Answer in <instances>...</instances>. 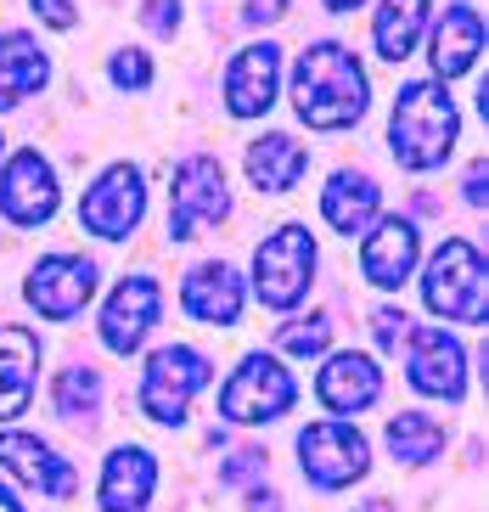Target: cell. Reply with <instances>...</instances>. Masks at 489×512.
<instances>
[{
    "instance_id": "6da1fadb",
    "label": "cell",
    "mask_w": 489,
    "mask_h": 512,
    "mask_svg": "<svg viewBox=\"0 0 489 512\" xmlns=\"http://www.w3.org/2000/svg\"><path fill=\"white\" fill-rule=\"evenodd\" d=\"M366 74H360V62L349 46L338 40H321L298 57L293 68V107L298 119L315 124V130H343V124H355L366 113Z\"/></svg>"
},
{
    "instance_id": "7a4b0ae2",
    "label": "cell",
    "mask_w": 489,
    "mask_h": 512,
    "mask_svg": "<svg viewBox=\"0 0 489 512\" xmlns=\"http://www.w3.org/2000/svg\"><path fill=\"white\" fill-rule=\"evenodd\" d=\"M388 147L405 169H439L456 147V102L439 79H411L388 119Z\"/></svg>"
},
{
    "instance_id": "3957f363",
    "label": "cell",
    "mask_w": 489,
    "mask_h": 512,
    "mask_svg": "<svg viewBox=\"0 0 489 512\" xmlns=\"http://www.w3.org/2000/svg\"><path fill=\"white\" fill-rule=\"evenodd\" d=\"M422 299H428L433 316L484 327V254H478L467 237H450L445 248L428 259Z\"/></svg>"
},
{
    "instance_id": "277c9868",
    "label": "cell",
    "mask_w": 489,
    "mask_h": 512,
    "mask_svg": "<svg viewBox=\"0 0 489 512\" xmlns=\"http://www.w3.org/2000/svg\"><path fill=\"white\" fill-rule=\"evenodd\" d=\"M310 271H315V237L304 226L270 231V237L259 242V254H253V287H259V299H265L270 310H287V304L304 299L310 282H315Z\"/></svg>"
},
{
    "instance_id": "5b68a950",
    "label": "cell",
    "mask_w": 489,
    "mask_h": 512,
    "mask_svg": "<svg viewBox=\"0 0 489 512\" xmlns=\"http://www.w3.org/2000/svg\"><path fill=\"white\" fill-rule=\"evenodd\" d=\"M208 372L214 366L197 355V349H186V344H169V349H158L147 361V377H141V411H147L152 422H186V406H192V394L208 383Z\"/></svg>"
},
{
    "instance_id": "8992f818",
    "label": "cell",
    "mask_w": 489,
    "mask_h": 512,
    "mask_svg": "<svg viewBox=\"0 0 489 512\" xmlns=\"http://www.w3.org/2000/svg\"><path fill=\"white\" fill-rule=\"evenodd\" d=\"M231 214V192H225V175L214 158H186L175 169V192H169V237L192 242L203 226Z\"/></svg>"
},
{
    "instance_id": "52a82bcc",
    "label": "cell",
    "mask_w": 489,
    "mask_h": 512,
    "mask_svg": "<svg viewBox=\"0 0 489 512\" xmlns=\"http://www.w3.org/2000/svg\"><path fill=\"white\" fill-rule=\"evenodd\" d=\"M298 462H304L310 484H321V490H343V484L366 479L371 451H366V439H360L349 422H310V428L298 434Z\"/></svg>"
},
{
    "instance_id": "ba28073f",
    "label": "cell",
    "mask_w": 489,
    "mask_h": 512,
    "mask_svg": "<svg viewBox=\"0 0 489 512\" xmlns=\"http://www.w3.org/2000/svg\"><path fill=\"white\" fill-rule=\"evenodd\" d=\"M287 406H293V377H287L282 361H270V355H248L231 372V383L220 389L225 422H276Z\"/></svg>"
},
{
    "instance_id": "9c48e42d",
    "label": "cell",
    "mask_w": 489,
    "mask_h": 512,
    "mask_svg": "<svg viewBox=\"0 0 489 512\" xmlns=\"http://www.w3.org/2000/svg\"><path fill=\"white\" fill-rule=\"evenodd\" d=\"M141 209H147L141 169H135V164H113V169H102V181L85 192L79 220H85V231H96V237H130L135 220H141Z\"/></svg>"
},
{
    "instance_id": "30bf717a",
    "label": "cell",
    "mask_w": 489,
    "mask_h": 512,
    "mask_svg": "<svg viewBox=\"0 0 489 512\" xmlns=\"http://www.w3.org/2000/svg\"><path fill=\"white\" fill-rule=\"evenodd\" d=\"M96 293V265L79 254H51L29 271V304L45 321H68L79 316Z\"/></svg>"
},
{
    "instance_id": "8fae6325",
    "label": "cell",
    "mask_w": 489,
    "mask_h": 512,
    "mask_svg": "<svg viewBox=\"0 0 489 512\" xmlns=\"http://www.w3.org/2000/svg\"><path fill=\"white\" fill-rule=\"evenodd\" d=\"M0 214L12 226H45L57 214V175L34 147H23L0 175Z\"/></svg>"
},
{
    "instance_id": "7c38bea8",
    "label": "cell",
    "mask_w": 489,
    "mask_h": 512,
    "mask_svg": "<svg viewBox=\"0 0 489 512\" xmlns=\"http://www.w3.org/2000/svg\"><path fill=\"white\" fill-rule=\"evenodd\" d=\"M158 282L152 276H124L119 287H113V299H107L102 310V344L113 349V355H135L141 349V338L152 332V321H158Z\"/></svg>"
},
{
    "instance_id": "4fadbf2b",
    "label": "cell",
    "mask_w": 489,
    "mask_h": 512,
    "mask_svg": "<svg viewBox=\"0 0 489 512\" xmlns=\"http://www.w3.org/2000/svg\"><path fill=\"white\" fill-rule=\"evenodd\" d=\"M411 389L433 394V400H461L467 394V355L450 332L416 327L411 332Z\"/></svg>"
},
{
    "instance_id": "5bb4252c",
    "label": "cell",
    "mask_w": 489,
    "mask_h": 512,
    "mask_svg": "<svg viewBox=\"0 0 489 512\" xmlns=\"http://www.w3.org/2000/svg\"><path fill=\"white\" fill-rule=\"evenodd\" d=\"M276 74H282V51L276 46H248L237 51V62H231V74H225V107L237 113V119H259V113H270V102H276Z\"/></svg>"
},
{
    "instance_id": "9a60e30c",
    "label": "cell",
    "mask_w": 489,
    "mask_h": 512,
    "mask_svg": "<svg viewBox=\"0 0 489 512\" xmlns=\"http://www.w3.org/2000/svg\"><path fill=\"white\" fill-rule=\"evenodd\" d=\"M0 462L12 467L23 484H34L40 496H51V501L74 496V484H79L74 462L57 456L45 439H34V434H0Z\"/></svg>"
},
{
    "instance_id": "2e32d148",
    "label": "cell",
    "mask_w": 489,
    "mask_h": 512,
    "mask_svg": "<svg viewBox=\"0 0 489 512\" xmlns=\"http://www.w3.org/2000/svg\"><path fill=\"white\" fill-rule=\"evenodd\" d=\"M180 304H186V316L203 321V327H237V316H242V276L231 271V265H197V271H186Z\"/></svg>"
},
{
    "instance_id": "e0dca14e",
    "label": "cell",
    "mask_w": 489,
    "mask_h": 512,
    "mask_svg": "<svg viewBox=\"0 0 489 512\" xmlns=\"http://www.w3.org/2000/svg\"><path fill=\"white\" fill-rule=\"evenodd\" d=\"M34 377H40V344L29 327H0V422L29 411Z\"/></svg>"
},
{
    "instance_id": "ac0fdd59",
    "label": "cell",
    "mask_w": 489,
    "mask_h": 512,
    "mask_svg": "<svg viewBox=\"0 0 489 512\" xmlns=\"http://www.w3.org/2000/svg\"><path fill=\"white\" fill-rule=\"evenodd\" d=\"M478 51H484V17H478L473 6H445V17H439V29H433V40H428L433 79L467 74L478 62Z\"/></svg>"
},
{
    "instance_id": "d6986e66",
    "label": "cell",
    "mask_w": 489,
    "mask_h": 512,
    "mask_svg": "<svg viewBox=\"0 0 489 512\" xmlns=\"http://www.w3.org/2000/svg\"><path fill=\"white\" fill-rule=\"evenodd\" d=\"M377 389H383V372L371 366V355H332V361L321 366V383H315V394H321L326 411H366L371 400H377Z\"/></svg>"
},
{
    "instance_id": "ffe728a7",
    "label": "cell",
    "mask_w": 489,
    "mask_h": 512,
    "mask_svg": "<svg viewBox=\"0 0 489 512\" xmlns=\"http://www.w3.org/2000/svg\"><path fill=\"white\" fill-rule=\"evenodd\" d=\"M152 484H158V462L141 445H119L102 467V507L107 512H141L152 501Z\"/></svg>"
},
{
    "instance_id": "44dd1931",
    "label": "cell",
    "mask_w": 489,
    "mask_h": 512,
    "mask_svg": "<svg viewBox=\"0 0 489 512\" xmlns=\"http://www.w3.org/2000/svg\"><path fill=\"white\" fill-rule=\"evenodd\" d=\"M411 265H416V226L411 220H383V226L366 237V248H360V271L377 287L411 282Z\"/></svg>"
},
{
    "instance_id": "7402d4cb",
    "label": "cell",
    "mask_w": 489,
    "mask_h": 512,
    "mask_svg": "<svg viewBox=\"0 0 489 512\" xmlns=\"http://www.w3.org/2000/svg\"><path fill=\"white\" fill-rule=\"evenodd\" d=\"M304 169H310V152L293 136H282V130H270V136H259L248 147V181L259 192H293L304 181Z\"/></svg>"
},
{
    "instance_id": "603a6c76",
    "label": "cell",
    "mask_w": 489,
    "mask_h": 512,
    "mask_svg": "<svg viewBox=\"0 0 489 512\" xmlns=\"http://www.w3.org/2000/svg\"><path fill=\"white\" fill-rule=\"evenodd\" d=\"M377 209H383V192L371 186V175H349V169H338V175L326 181V192H321V214L343 231V237L366 231L371 220H377Z\"/></svg>"
},
{
    "instance_id": "cb8c5ba5",
    "label": "cell",
    "mask_w": 489,
    "mask_h": 512,
    "mask_svg": "<svg viewBox=\"0 0 489 512\" xmlns=\"http://www.w3.org/2000/svg\"><path fill=\"white\" fill-rule=\"evenodd\" d=\"M45 79H51V62L29 34H0V113L34 96Z\"/></svg>"
},
{
    "instance_id": "d4e9b609",
    "label": "cell",
    "mask_w": 489,
    "mask_h": 512,
    "mask_svg": "<svg viewBox=\"0 0 489 512\" xmlns=\"http://www.w3.org/2000/svg\"><path fill=\"white\" fill-rule=\"evenodd\" d=\"M428 23V0H383L377 6V57L405 62L416 46V34Z\"/></svg>"
},
{
    "instance_id": "484cf974",
    "label": "cell",
    "mask_w": 489,
    "mask_h": 512,
    "mask_svg": "<svg viewBox=\"0 0 489 512\" xmlns=\"http://www.w3.org/2000/svg\"><path fill=\"white\" fill-rule=\"evenodd\" d=\"M439 445H445V434H439V422L428 417V411H400V417L388 422V451L400 456V462H433L439 456Z\"/></svg>"
},
{
    "instance_id": "4316f807",
    "label": "cell",
    "mask_w": 489,
    "mask_h": 512,
    "mask_svg": "<svg viewBox=\"0 0 489 512\" xmlns=\"http://www.w3.org/2000/svg\"><path fill=\"white\" fill-rule=\"evenodd\" d=\"M96 400H102V377L90 372V366H68V372L57 377V411L62 417H90Z\"/></svg>"
},
{
    "instance_id": "83f0119b",
    "label": "cell",
    "mask_w": 489,
    "mask_h": 512,
    "mask_svg": "<svg viewBox=\"0 0 489 512\" xmlns=\"http://www.w3.org/2000/svg\"><path fill=\"white\" fill-rule=\"evenodd\" d=\"M326 338H332V321H326V316H310V321L282 327V349H287V355H321Z\"/></svg>"
},
{
    "instance_id": "f1b7e54d",
    "label": "cell",
    "mask_w": 489,
    "mask_h": 512,
    "mask_svg": "<svg viewBox=\"0 0 489 512\" xmlns=\"http://www.w3.org/2000/svg\"><path fill=\"white\" fill-rule=\"evenodd\" d=\"M107 74H113L119 91H147L152 85V62L141 57V51H119V57L107 62Z\"/></svg>"
},
{
    "instance_id": "f546056e",
    "label": "cell",
    "mask_w": 489,
    "mask_h": 512,
    "mask_svg": "<svg viewBox=\"0 0 489 512\" xmlns=\"http://www.w3.org/2000/svg\"><path fill=\"white\" fill-rule=\"evenodd\" d=\"M141 23L152 34H175L180 29V0H141Z\"/></svg>"
},
{
    "instance_id": "4dcf8cb0",
    "label": "cell",
    "mask_w": 489,
    "mask_h": 512,
    "mask_svg": "<svg viewBox=\"0 0 489 512\" xmlns=\"http://www.w3.org/2000/svg\"><path fill=\"white\" fill-rule=\"evenodd\" d=\"M371 332H377V344L383 349H394V344H405V332H411V321L400 316V310H371Z\"/></svg>"
},
{
    "instance_id": "1f68e13d",
    "label": "cell",
    "mask_w": 489,
    "mask_h": 512,
    "mask_svg": "<svg viewBox=\"0 0 489 512\" xmlns=\"http://www.w3.org/2000/svg\"><path fill=\"white\" fill-rule=\"evenodd\" d=\"M253 473H265V456H259V451H237L231 462L220 467L225 484H242V479H253Z\"/></svg>"
},
{
    "instance_id": "d6a6232c",
    "label": "cell",
    "mask_w": 489,
    "mask_h": 512,
    "mask_svg": "<svg viewBox=\"0 0 489 512\" xmlns=\"http://www.w3.org/2000/svg\"><path fill=\"white\" fill-rule=\"evenodd\" d=\"M34 12L51 23V29H74L79 23V12H74V0H34Z\"/></svg>"
},
{
    "instance_id": "836d02e7",
    "label": "cell",
    "mask_w": 489,
    "mask_h": 512,
    "mask_svg": "<svg viewBox=\"0 0 489 512\" xmlns=\"http://www.w3.org/2000/svg\"><path fill=\"white\" fill-rule=\"evenodd\" d=\"M489 197V169H484V158H478L473 169H467V203H484Z\"/></svg>"
},
{
    "instance_id": "e575fe53",
    "label": "cell",
    "mask_w": 489,
    "mask_h": 512,
    "mask_svg": "<svg viewBox=\"0 0 489 512\" xmlns=\"http://www.w3.org/2000/svg\"><path fill=\"white\" fill-rule=\"evenodd\" d=\"M287 12V0H248V23H276Z\"/></svg>"
},
{
    "instance_id": "d590c367",
    "label": "cell",
    "mask_w": 489,
    "mask_h": 512,
    "mask_svg": "<svg viewBox=\"0 0 489 512\" xmlns=\"http://www.w3.org/2000/svg\"><path fill=\"white\" fill-rule=\"evenodd\" d=\"M248 512H282V507H276V496H270V490H253V496H248Z\"/></svg>"
},
{
    "instance_id": "8d00e7d4",
    "label": "cell",
    "mask_w": 489,
    "mask_h": 512,
    "mask_svg": "<svg viewBox=\"0 0 489 512\" xmlns=\"http://www.w3.org/2000/svg\"><path fill=\"white\" fill-rule=\"evenodd\" d=\"M0 512H23V501H17L12 490H6V484H0Z\"/></svg>"
},
{
    "instance_id": "74e56055",
    "label": "cell",
    "mask_w": 489,
    "mask_h": 512,
    "mask_svg": "<svg viewBox=\"0 0 489 512\" xmlns=\"http://www.w3.org/2000/svg\"><path fill=\"white\" fill-rule=\"evenodd\" d=\"M326 6H332V12H355L360 0H326Z\"/></svg>"
}]
</instances>
